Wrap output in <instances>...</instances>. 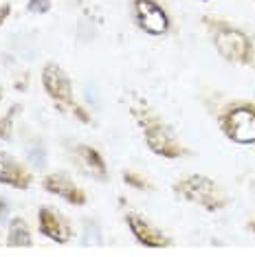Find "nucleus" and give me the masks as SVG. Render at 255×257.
<instances>
[{
    "label": "nucleus",
    "mask_w": 255,
    "mask_h": 257,
    "mask_svg": "<svg viewBox=\"0 0 255 257\" xmlns=\"http://www.w3.org/2000/svg\"><path fill=\"white\" fill-rule=\"evenodd\" d=\"M42 86L46 90V95L55 101V106L62 110H68V108H75V97H73V84H71V77L64 73L62 66H57L55 62H49L46 66L42 68Z\"/></svg>",
    "instance_id": "nucleus-6"
},
{
    "label": "nucleus",
    "mask_w": 255,
    "mask_h": 257,
    "mask_svg": "<svg viewBox=\"0 0 255 257\" xmlns=\"http://www.w3.org/2000/svg\"><path fill=\"white\" fill-rule=\"evenodd\" d=\"M202 22L209 31V38L216 46V51L227 62L242 64V66H251L255 62V44L248 33L220 18H205Z\"/></svg>",
    "instance_id": "nucleus-1"
},
{
    "label": "nucleus",
    "mask_w": 255,
    "mask_h": 257,
    "mask_svg": "<svg viewBox=\"0 0 255 257\" xmlns=\"http://www.w3.org/2000/svg\"><path fill=\"white\" fill-rule=\"evenodd\" d=\"M0 183L25 191L33 183V174L29 172L22 163L16 161V159L0 154Z\"/></svg>",
    "instance_id": "nucleus-10"
},
{
    "label": "nucleus",
    "mask_w": 255,
    "mask_h": 257,
    "mask_svg": "<svg viewBox=\"0 0 255 257\" xmlns=\"http://www.w3.org/2000/svg\"><path fill=\"white\" fill-rule=\"evenodd\" d=\"M123 180L128 185L132 187V189H139V191H146V189H152V183L146 178V176H141L139 172H123Z\"/></svg>",
    "instance_id": "nucleus-13"
},
{
    "label": "nucleus",
    "mask_w": 255,
    "mask_h": 257,
    "mask_svg": "<svg viewBox=\"0 0 255 257\" xmlns=\"http://www.w3.org/2000/svg\"><path fill=\"white\" fill-rule=\"evenodd\" d=\"M248 231H253V233H255V220L248 222Z\"/></svg>",
    "instance_id": "nucleus-18"
},
{
    "label": "nucleus",
    "mask_w": 255,
    "mask_h": 257,
    "mask_svg": "<svg viewBox=\"0 0 255 257\" xmlns=\"http://www.w3.org/2000/svg\"><path fill=\"white\" fill-rule=\"evenodd\" d=\"M38 229L44 237L53 239L57 244H66L73 239V229L68 224V220L64 218L60 211L51 207H40L38 211Z\"/></svg>",
    "instance_id": "nucleus-8"
},
{
    "label": "nucleus",
    "mask_w": 255,
    "mask_h": 257,
    "mask_svg": "<svg viewBox=\"0 0 255 257\" xmlns=\"http://www.w3.org/2000/svg\"><path fill=\"white\" fill-rule=\"evenodd\" d=\"M31 231H29L27 222L22 218H14L9 222V231H7V246L11 248H20V246H31Z\"/></svg>",
    "instance_id": "nucleus-12"
},
{
    "label": "nucleus",
    "mask_w": 255,
    "mask_h": 257,
    "mask_svg": "<svg viewBox=\"0 0 255 257\" xmlns=\"http://www.w3.org/2000/svg\"><path fill=\"white\" fill-rule=\"evenodd\" d=\"M132 16L139 29L148 36H165L172 27L170 14L156 0H132Z\"/></svg>",
    "instance_id": "nucleus-5"
},
{
    "label": "nucleus",
    "mask_w": 255,
    "mask_h": 257,
    "mask_svg": "<svg viewBox=\"0 0 255 257\" xmlns=\"http://www.w3.org/2000/svg\"><path fill=\"white\" fill-rule=\"evenodd\" d=\"M218 125L222 134L237 145L255 143V101L237 99L227 103L218 114Z\"/></svg>",
    "instance_id": "nucleus-3"
},
{
    "label": "nucleus",
    "mask_w": 255,
    "mask_h": 257,
    "mask_svg": "<svg viewBox=\"0 0 255 257\" xmlns=\"http://www.w3.org/2000/svg\"><path fill=\"white\" fill-rule=\"evenodd\" d=\"M0 92H3V90H0Z\"/></svg>",
    "instance_id": "nucleus-19"
},
{
    "label": "nucleus",
    "mask_w": 255,
    "mask_h": 257,
    "mask_svg": "<svg viewBox=\"0 0 255 257\" xmlns=\"http://www.w3.org/2000/svg\"><path fill=\"white\" fill-rule=\"evenodd\" d=\"M73 112H75V116H77L79 121H82V123H90V116H88V112H86L82 106H75Z\"/></svg>",
    "instance_id": "nucleus-16"
},
{
    "label": "nucleus",
    "mask_w": 255,
    "mask_h": 257,
    "mask_svg": "<svg viewBox=\"0 0 255 257\" xmlns=\"http://www.w3.org/2000/svg\"><path fill=\"white\" fill-rule=\"evenodd\" d=\"M18 112V106H14L9 110L7 116L0 119V139H9L11 137V130H14V114Z\"/></svg>",
    "instance_id": "nucleus-14"
},
{
    "label": "nucleus",
    "mask_w": 255,
    "mask_h": 257,
    "mask_svg": "<svg viewBox=\"0 0 255 257\" xmlns=\"http://www.w3.org/2000/svg\"><path fill=\"white\" fill-rule=\"evenodd\" d=\"M27 9L31 14H46L51 9V0H29Z\"/></svg>",
    "instance_id": "nucleus-15"
},
{
    "label": "nucleus",
    "mask_w": 255,
    "mask_h": 257,
    "mask_svg": "<svg viewBox=\"0 0 255 257\" xmlns=\"http://www.w3.org/2000/svg\"><path fill=\"white\" fill-rule=\"evenodd\" d=\"M174 191L176 196L185 198V200L200 204L207 211H220L229 204V196L224 194V189L216 180L202 176V174H191L174 183Z\"/></svg>",
    "instance_id": "nucleus-4"
},
{
    "label": "nucleus",
    "mask_w": 255,
    "mask_h": 257,
    "mask_svg": "<svg viewBox=\"0 0 255 257\" xmlns=\"http://www.w3.org/2000/svg\"><path fill=\"white\" fill-rule=\"evenodd\" d=\"M125 222H128V229H130L132 235H135V239L139 244H143V246H148V248H167V246H172L174 244L170 235H165L161 229H156L152 222L146 220L143 215L130 211L125 215Z\"/></svg>",
    "instance_id": "nucleus-7"
},
{
    "label": "nucleus",
    "mask_w": 255,
    "mask_h": 257,
    "mask_svg": "<svg viewBox=\"0 0 255 257\" xmlns=\"http://www.w3.org/2000/svg\"><path fill=\"white\" fill-rule=\"evenodd\" d=\"M42 187L49 194L60 196L62 200L71 202L75 207H82V204H86V200H88L82 187L75 183V180L68 178L66 174H49V176H44Z\"/></svg>",
    "instance_id": "nucleus-9"
},
{
    "label": "nucleus",
    "mask_w": 255,
    "mask_h": 257,
    "mask_svg": "<svg viewBox=\"0 0 255 257\" xmlns=\"http://www.w3.org/2000/svg\"><path fill=\"white\" fill-rule=\"evenodd\" d=\"M132 114L143 127V137H146V145L150 152H154L156 156H163V159H181V156L189 154V150L176 139V132L161 116H156L146 101L132 106Z\"/></svg>",
    "instance_id": "nucleus-2"
},
{
    "label": "nucleus",
    "mask_w": 255,
    "mask_h": 257,
    "mask_svg": "<svg viewBox=\"0 0 255 257\" xmlns=\"http://www.w3.org/2000/svg\"><path fill=\"white\" fill-rule=\"evenodd\" d=\"M9 14H11V5H0V27L9 18Z\"/></svg>",
    "instance_id": "nucleus-17"
},
{
    "label": "nucleus",
    "mask_w": 255,
    "mask_h": 257,
    "mask_svg": "<svg viewBox=\"0 0 255 257\" xmlns=\"http://www.w3.org/2000/svg\"><path fill=\"white\" fill-rule=\"evenodd\" d=\"M75 156L84 163V167L88 169L92 176H97L99 180L108 178V167H106L103 156L99 154V150H95L92 145H77L75 148Z\"/></svg>",
    "instance_id": "nucleus-11"
}]
</instances>
